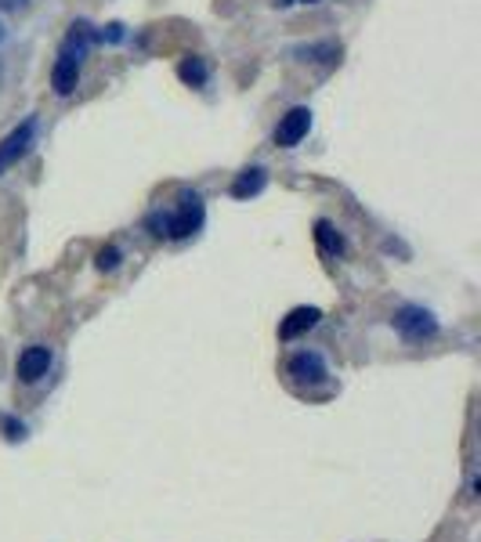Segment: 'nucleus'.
<instances>
[{"label": "nucleus", "mask_w": 481, "mask_h": 542, "mask_svg": "<svg viewBox=\"0 0 481 542\" xmlns=\"http://www.w3.org/2000/svg\"><path fill=\"white\" fill-rule=\"evenodd\" d=\"M178 76H182L189 87H203L206 76H210V69H206V62H203L199 55H189V58L178 66Z\"/></svg>", "instance_id": "11"}, {"label": "nucleus", "mask_w": 481, "mask_h": 542, "mask_svg": "<svg viewBox=\"0 0 481 542\" xmlns=\"http://www.w3.org/2000/svg\"><path fill=\"white\" fill-rule=\"evenodd\" d=\"M304 4H315V0H304Z\"/></svg>", "instance_id": "17"}, {"label": "nucleus", "mask_w": 481, "mask_h": 542, "mask_svg": "<svg viewBox=\"0 0 481 542\" xmlns=\"http://www.w3.org/2000/svg\"><path fill=\"white\" fill-rule=\"evenodd\" d=\"M48 369H51V347L33 344L19 354V380L22 383H36L40 376H48Z\"/></svg>", "instance_id": "5"}, {"label": "nucleus", "mask_w": 481, "mask_h": 542, "mask_svg": "<svg viewBox=\"0 0 481 542\" xmlns=\"http://www.w3.org/2000/svg\"><path fill=\"white\" fill-rule=\"evenodd\" d=\"M76 83H80V66L69 62V58H58L55 69H51V87L66 98V95H73V90H76Z\"/></svg>", "instance_id": "10"}, {"label": "nucleus", "mask_w": 481, "mask_h": 542, "mask_svg": "<svg viewBox=\"0 0 481 542\" xmlns=\"http://www.w3.org/2000/svg\"><path fill=\"white\" fill-rule=\"evenodd\" d=\"M308 130H312V109L308 105H297V109H290L279 120V127H275V145L293 149V145L304 142V134H308Z\"/></svg>", "instance_id": "3"}, {"label": "nucleus", "mask_w": 481, "mask_h": 542, "mask_svg": "<svg viewBox=\"0 0 481 542\" xmlns=\"http://www.w3.org/2000/svg\"><path fill=\"white\" fill-rule=\"evenodd\" d=\"M391 326H395L406 340H427L438 333V319L427 311V307H416V304H406L391 314Z\"/></svg>", "instance_id": "2"}, {"label": "nucleus", "mask_w": 481, "mask_h": 542, "mask_svg": "<svg viewBox=\"0 0 481 542\" xmlns=\"http://www.w3.org/2000/svg\"><path fill=\"white\" fill-rule=\"evenodd\" d=\"M0 430H4V441H12V445L26 437V427L15 416H8V413H0Z\"/></svg>", "instance_id": "13"}, {"label": "nucleus", "mask_w": 481, "mask_h": 542, "mask_svg": "<svg viewBox=\"0 0 481 542\" xmlns=\"http://www.w3.org/2000/svg\"><path fill=\"white\" fill-rule=\"evenodd\" d=\"M319 319H322V311H319V307H293V311L286 314V319L279 322V340H297L300 333L315 329Z\"/></svg>", "instance_id": "7"}, {"label": "nucleus", "mask_w": 481, "mask_h": 542, "mask_svg": "<svg viewBox=\"0 0 481 542\" xmlns=\"http://www.w3.org/2000/svg\"><path fill=\"white\" fill-rule=\"evenodd\" d=\"M315 239H319L322 253H330V257L344 253V239L333 232V224H330V221H319V224H315Z\"/></svg>", "instance_id": "12"}, {"label": "nucleus", "mask_w": 481, "mask_h": 542, "mask_svg": "<svg viewBox=\"0 0 481 542\" xmlns=\"http://www.w3.org/2000/svg\"><path fill=\"white\" fill-rule=\"evenodd\" d=\"M116 264H120V250H116V246H109V250L98 253V267H102V271H112Z\"/></svg>", "instance_id": "14"}, {"label": "nucleus", "mask_w": 481, "mask_h": 542, "mask_svg": "<svg viewBox=\"0 0 481 542\" xmlns=\"http://www.w3.org/2000/svg\"><path fill=\"white\" fill-rule=\"evenodd\" d=\"M149 228L159 239H189L203 228V199L196 192H182L178 210H156L149 213Z\"/></svg>", "instance_id": "1"}, {"label": "nucleus", "mask_w": 481, "mask_h": 542, "mask_svg": "<svg viewBox=\"0 0 481 542\" xmlns=\"http://www.w3.org/2000/svg\"><path fill=\"white\" fill-rule=\"evenodd\" d=\"M91 40H95V29L87 26V22H73L69 26V33H66V40H62V51H58V58H69V62H83V55H87V48H91Z\"/></svg>", "instance_id": "8"}, {"label": "nucleus", "mask_w": 481, "mask_h": 542, "mask_svg": "<svg viewBox=\"0 0 481 542\" xmlns=\"http://www.w3.org/2000/svg\"><path fill=\"white\" fill-rule=\"evenodd\" d=\"M265 185H268V170H265V166H250V170H243V174L232 181V196H236V199H250V196H257Z\"/></svg>", "instance_id": "9"}, {"label": "nucleus", "mask_w": 481, "mask_h": 542, "mask_svg": "<svg viewBox=\"0 0 481 542\" xmlns=\"http://www.w3.org/2000/svg\"><path fill=\"white\" fill-rule=\"evenodd\" d=\"M29 145H33V120H26L22 127H15L8 138L0 142V170L12 166L15 159H22L29 152Z\"/></svg>", "instance_id": "6"}, {"label": "nucleus", "mask_w": 481, "mask_h": 542, "mask_svg": "<svg viewBox=\"0 0 481 542\" xmlns=\"http://www.w3.org/2000/svg\"><path fill=\"white\" fill-rule=\"evenodd\" d=\"M105 36H109V40H123V26H109Z\"/></svg>", "instance_id": "16"}, {"label": "nucleus", "mask_w": 481, "mask_h": 542, "mask_svg": "<svg viewBox=\"0 0 481 542\" xmlns=\"http://www.w3.org/2000/svg\"><path fill=\"white\" fill-rule=\"evenodd\" d=\"M286 373H290L297 383H319V380H326V361H322L319 351H297V354L290 358Z\"/></svg>", "instance_id": "4"}, {"label": "nucleus", "mask_w": 481, "mask_h": 542, "mask_svg": "<svg viewBox=\"0 0 481 542\" xmlns=\"http://www.w3.org/2000/svg\"><path fill=\"white\" fill-rule=\"evenodd\" d=\"M29 0H0V12H22Z\"/></svg>", "instance_id": "15"}]
</instances>
